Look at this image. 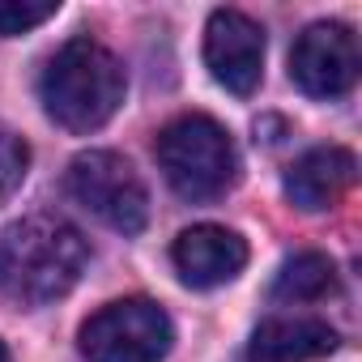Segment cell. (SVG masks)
<instances>
[{
    "label": "cell",
    "instance_id": "8992f818",
    "mask_svg": "<svg viewBox=\"0 0 362 362\" xmlns=\"http://www.w3.org/2000/svg\"><path fill=\"white\" fill-rule=\"evenodd\" d=\"M290 77L311 98H341L358 81V39L341 22L307 26L290 47Z\"/></svg>",
    "mask_w": 362,
    "mask_h": 362
},
{
    "label": "cell",
    "instance_id": "8fae6325",
    "mask_svg": "<svg viewBox=\"0 0 362 362\" xmlns=\"http://www.w3.org/2000/svg\"><path fill=\"white\" fill-rule=\"evenodd\" d=\"M337 290V264L320 252H298L281 264L273 277V298L277 303H315Z\"/></svg>",
    "mask_w": 362,
    "mask_h": 362
},
{
    "label": "cell",
    "instance_id": "277c9868",
    "mask_svg": "<svg viewBox=\"0 0 362 362\" xmlns=\"http://www.w3.org/2000/svg\"><path fill=\"white\" fill-rule=\"evenodd\" d=\"M69 197L119 235H141L149 222V197L128 158L90 149L69 162Z\"/></svg>",
    "mask_w": 362,
    "mask_h": 362
},
{
    "label": "cell",
    "instance_id": "5bb4252c",
    "mask_svg": "<svg viewBox=\"0 0 362 362\" xmlns=\"http://www.w3.org/2000/svg\"><path fill=\"white\" fill-rule=\"evenodd\" d=\"M0 362H9V349H5V341H0Z\"/></svg>",
    "mask_w": 362,
    "mask_h": 362
},
{
    "label": "cell",
    "instance_id": "ba28073f",
    "mask_svg": "<svg viewBox=\"0 0 362 362\" xmlns=\"http://www.w3.org/2000/svg\"><path fill=\"white\" fill-rule=\"evenodd\" d=\"M170 260L179 269L188 286L197 290H214V286H226L243 273L247 264V243L226 230V226H214V222H201V226H188L184 235L175 239L170 247Z\"/></svg>",
    "mask_w": 362,
    "mask_h": 362
},
{
    "label": "cell",
    "instance_id": "4fadbf2b",
    "mask_svg": "<svg viewBox=\"0 0 362 362\" xmlns=\"http://www.w3.org/2000/svg\"><path fill=\"white\" fill-rule=\"evenodd\" d=\"M56 13H60V5H26V0H5V5H0V35H26V30L43 26Z\"/></svg>",
    "mask_w": 362,
    "mask_h": 362
},
{
    "label": "cell",
    "instance_id": "9c48e42d",
    "mask_svg": "<svg viewBox=\"0 0 362 362\" xmlns=\"http://www.w3.org/2000/svg\"><path fill=\"white\" fill-rule=\"evenodd\" d=\"M358 175V162L349 149L341 145H320V149H307L290 170H286V197L290 205H298L303 214H320L328 205H337L349 184Z\"/></svg>",
    "mask_w": 362,
    "mask_h": 362
},
{
    "label": "cell",
    "instance_id": "6da1fadb",
    "mask_svg": "<svg viewBox=\"0 0 362 362\" xmlns=\"http://www.w3.org/2000/svg\"><path fill=\"white\" fill-rule=\"evenodd\" d=\"M86 235L56 214H30L0 235V294L22 307L64 298L86 273Z\"/></svg>",
    "mask_w": 362,
    "mask_h": 362
},
{
    "label": "cell",
    "instance_id": "30bf717a",
    "mask_svg": "<svg viewBox=\"0 0 362 362\" xmlns=\"http://www.w3.org/2000/svg\"><path fill=\"white\" fill-rule=\"evenodd\" d=\"M337 328L315 315H273L252 332L247 354L256 362H311L337 349Z\"/></svg>",
    "mask_w": 362,
    "mask_h": 362
},
{
    "label": "cell",
    "instance_id": "7c38bea8",
    "mask_svg": "<svg viewBox=\"0 0 362 362\" xmlns=\"http://www.w3.org/2000/svg\"><path fill=\"white\" fill-rule=\"evenodd\" d=\"M26 166H30V145H26L18 132L0 128V205H5V201L22 188Z\"/></svg>",
    "mask_w": 362,
    "mask_h": 362
},
{
    "label": "cell",
    "instance_id": "5b68a950",
    "mask_svg": "<svg viewBox=\"0 0 362 362\" xmlns=\"http://www.w3.org/2000/svg\"><path fill=\"white\" fill-rule=\"evenodd\" d=\"M175 341L166 311L149 298H119L81 324L86 362H162Z\"/></svg>",
    "mask_w": 362,
    "mask_h": 362
},
{
    "label": "cell",
    "instance_id": "7a4b0ae2",
    "mask_svg": "<svg viewBox=\"0 0 362 362\" xmlns=\"http://www.w3.org/2000/svg\"><path fill=\"white\" fill-rule=\"evenodd\" d=\"M124 64L94 39H69L39 77L43 111L69 132L103 128L124 103Z\"/></svg>",
    "mask_w": 362,
    "mask_h": 362
},
{
    "label": "cell",
    "instance_id": "52a82bcc",
    "mask_svg": "<svg viewBox=\"0 0 362 362\" xmlns=\"http://www.w3.org/2000/svg\"><path fill=\"white\" fill-rule=\"evenodd\" d=\"M205 64L230 94H256L264 73V30L239 9H214L205 26Z\"/></svg>",
    "mask_w": 362,
    "mask_h": 362
},
{
    "label": "cell",
    "instance_id": "3957f363",
    "mask_svg": "<svg viewBox=\"0 0 362 362\" xmlns=\"http://www.w3.org/2000/svg\"><path fill=\"white\" fill-rule=\"evenodd\" d=\"M158 166L184 201H218L239 179L230 132L209 115H179L158 132Z\"/></svg>",
    "mask_w": 362,
    "mask_h": 362
}]
</instances>
